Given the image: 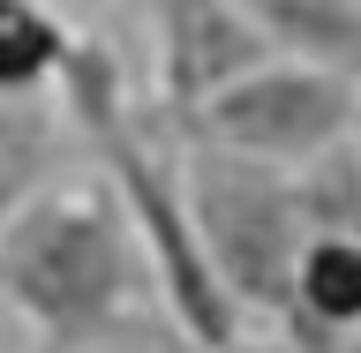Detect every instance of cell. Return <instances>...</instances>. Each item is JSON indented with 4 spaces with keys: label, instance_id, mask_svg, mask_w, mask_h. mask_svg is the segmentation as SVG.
I'll use <instances>...</instances> for the list:
<instances>
[{
    "label": "cell",
    "instance_id": "1",
    "mask_svg": "<svg viewBox=\"0 0 361 353\" xmlns=\"http://www.w3.org/2000/svg\"><path fill=\"white\" fill-rule=\"evenodd\" d=\"M0 301L23 316L30 353L113 346L166 309L151 248L106 173H68L0 218Z\"/></svg>",
    "mask_w": 361,
    "mask_h": 353
},
{
    "label": "cell",
    "instance_id": "2",
    "mask_svg": "<svg viewBox=\"0 0 361 353\" xmlns=\"http://www.w3.org/2000/svg\"><path fill=\"white\" fill-rule=\"evenodd\" d=\"M61 106L75 120V143H83L90 173H106V188L121 196V211L135 218L143 248H151L158 293H166V316L180 323V338L196 346H219V338L241 331V309L233 293L219 286V271L196 241V211H188V143L158 128V113H143L121 53L98 38L68 45L61 68Z\"/></svg>",
    "mask_w": 361,
    "mask_h": 353
},
{
    "label": "cell",
    "instance_id": "3",
    "mask_svg": "<svg viewBox=\"0 0 361 353\" xmlns=\"http://www.w3.org/2000/svg\"><path fill=\"white\" fill-rule=\"evenodd\" d=\"M188 143V211H196V241L219 271V286L233 293L241 316H286L293 264L309 248L316 218L301 196L293 166H264L226 143L180 135Z\"/></svg>",
    "mask_w": 361,
    "mask_h": 353
},
{
    "label": "cell",
    "instance_id": "4",
    "mask_svg": "<svg viewBox=\"0 0 361 353\" xmlns=\"http://www.w3.org/2000/svg\"><path fill=\"white\" fill-rule=\"evenodd\" d=\"M361 113V83L338 75V68L316 61H286V53H264V61L233 75L226 90H211L180 135H203V143H226L241 158H264V166H316L324 151H338L354 135Z\"/></svg>",
    "mask_w": 361,
    "mask_h": 353
},
{
    "label": "cell",
    "instance_id": "5",
    "mask_svg": "<svg viewBox=\"0 0 361 353\" xmlns=\"http://www.w3.org/2000/svg\"><path fill=\"white\" fill-rule=\"evenodd\" d=\"M135 8L151 23L158 106H166L173 128L211 98V90H226L233 75H248V68L271 53L241 0H135Z\"/></svg>",
    "mask_w": 361,
    "mask_h": 353
},
{
    "label": "cell",
    "instance_id": "6",
    "mask_svg": "<svg viewBox=\"0 0 361 353\" xmlns=\"http://www.w3.org/2000/svg\"><path fill=\"white\" fill-rule=\"evenodd\" d=\"M286 323L309 346H361V225H316L286 286Z\"/></svg>",
    "mask_w": 361,
    "mask_h": 353
},
{
    "label": "cell",
    "instance_id": "7",
    "mask_svg": "<svg viewBox=\"0 0 361 353\" xmlns=\"http://www.w3.org/2000/svg\"><path fill=\"white\" fill-rule=\"evenodd\" d=\"M68 151H83V143H75V120H68L61 90L0 98V218H16L30 196L68 180Z\"/></svg>",
    "mask_w": 361,
    "mask_h": 353
},
{
    "label": "cell",
    "instance_id": "8",
    "mask_svg": "<svg viewBox=\"0 0 361 353\" xmlns=\"http://www.w3.org/2000/svg\"><path fill=\"white\" fill-rule=\"evenodd\" d=\"M271 53L316 61L361 83V0H241Z\"/></svg>",
    "mask_w": 361,
    "mask_h": 353
},
{
    "label": "cell",
    "instance_id": "9",
    "mask_svg": "<svg viewBox=\"0 0 361 353\" xmlns=\"http://www.w3.org/2000/svg\"><path fill=\"white\" fill-rule=\"evenodd\" d=\"M68 30L45 0H0V98H38L68 68Z\"/></svg>",
    "mask_w": 361,
    "mask_h": 353
},
{
    "label": "cell",
    "instance_id": "10",
    "mask_svg": "<svg viewBox=\"0 0 361 353\" xmlns=\"http://www.w3.org/2000/svg\"><path fill=\"white\" fill-rule=\"evenodd\" d=\"M196 353H293V346H271V338H219V346H196Z\"/></svg>",
    "mask_w": 361,
    "mask_h": 353
},
{
    "label": "cell",
    "instance_id": "11",
    "mask_svg": "<svg viewBox=\"0 0 361 353\" xmlns=\"http://www.w3.org/2000/svg\"><path fill=\"white\" fill-rule=\"evenodd\" d=\"M354 158H361V113H354Z\"/></svg>",
    "mask_w": 361,
    "mask_h": 353
}]
</instances>
